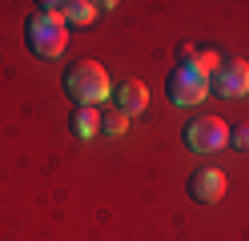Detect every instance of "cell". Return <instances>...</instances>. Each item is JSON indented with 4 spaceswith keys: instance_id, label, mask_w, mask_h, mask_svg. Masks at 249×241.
Segmentation results:
<instances>
[{
    "instance_id": "4",
    "label": "cell",
    "mask_w": 249,
    "mask_h": 241,
    "mask_svg": "<svg viewBox=\"0 0 249 241\" xmlns=\"http://www.w3.org/2000/svg\"><path fill=\"white\" fill-rule=\"evenodd\" d=\"M181 141L193 153H217L221 145H229V125L221 117H197L181 129Z\"/></svg>"
},
{
    "instance_id": "6",
    "label": "cell",
    "mask_w": 249,
    "mask_h": 241,
    "mask_svg": "<svg viewBox=\"0 0 249 241\" xmlns=\"http://www.w3.org/2000/svg\"><path fill=\"white\" fill-rule=\"evenodd\" d=\"M185 189H189V197L197 205H213V201L225 197V173L221 169H197Z\"/></svg>"
},
{
    "instance_id": "9",
    "label": "cell",
    "mask_w": 249,
    "mask_h": 241,
    "mask_svg": "<svg viewBox=\"0 0 249 241\" xmlns=\"http://www.w3.org/2000/svg\"><path fill=\"white\" fill-rule=\"evenodd\" d=\"M56 12L65 16V24H92L97 4H85V0H65V4H56Z\"/></svg>"
},
{
    "instance_id": "8",
    "label": "cell",
    "mask_w": 249,
    "mask_h": 241,
    "mask_svg": "<svg viewBox=\"0 0 249 241\" xmlns=\"http://www.w3.org/2000/svg\"><path fill=\"white\" fill-rule=\"evenodd\" d=\"M69 129H72V137L92 141V137L101 133V112L92 109V105H76V109H72V117H69Z\"/></svg>"
},
{
    "instance_id": "7",
    "label": "cell",
    "mask_w": 249,
    "mask_h": 241,
    "mask_svg": "<svg viewBox=\"0 0 249 241\" xmlns=\"http://www.w3.org/2000/svg\"><path fill=\"white\" fill-rule=\"evenodd\" d=\"M145 105H149V89L141 85V80H124V85L117 89V109L124 112V117L145 112Z\"/></svg>"
},
{
    "instance_id": "1",
    "label": "cell",
    "mask_w": 249,
    "mask_h": 241,
    "mask_svg": "<svg viewBox=\"0 0 249 241\" xmlns=\"http://www.w3.org/2000/svg\"><path fill=\"white\" fill-rule=\"evenodd\" d=\"M24 44L33 48L36 56H44V60H53V56L65 53L69 28H65V16L56 12V4H40L36 12H28V20H24Z\"/></svg>"
},
{
    "instance_id": "11",
    "label": "cell",
    "mask_w": 249,
    "mask_h": 241,
    "mask_svg": "<svg viewBox=\"0 0 249 241\" xmlns=\"http://www.w3.org/2000/svg\"><path fill=\"white\" fill-rule=\"evenodd\" d=\"M229 145H233V149H241V153H249V121L229 125Z\"/></svg>"
},
{
    "instance_id": "3",
    "label": "cell",
    "mask_w": 249,
    "mask_h": 241,
    "mask_svg": "<svg viewBox=\"0 0 249 241\" xmlns=\"http://www.w3.org/2000/svg\"><path fill=\"white\" fill-rule=\"evenodd\" d=\"M165 93H169V101H173L177 109H193V105L205 101V93H209V76H201L193 64H177V69L169 73Z\"/></svg>"
},
{
    "instance_id": "2",
    "label": "cell",
    "mask_w": 249,
    "mask_h": 241,
    "mask_svg": "<svg viewBox=\"0 0 249 241\" xmlns=\"http://www.w3.org/2000/svg\"><path fill=\"white\" fill-rule=\"evenodd\" d=\"M65 93L72 96L76 105H101L108 93H113V85H108V73L101 69L97 60H76L69 64L65 73Z\"/></svg>"
},
{
    "instance_id": "12",
    "label": "cell",
    "mask_w": 249,
    "mask_h": 241,
    "mask_svg": "<svg viewBox=\"0 0 249 241\" xmlns=\"http://www.w3.org/2000/svg\"><path fill=\"white\" fill-rule=\"evenodd\" d=\"M217 64H221V56L205 48V53H197V64H193V69H197L201 76H213V73H217Z\"/></svg>"
},
{
    "instance_id": "13",
    "label": "cell",
    "mask_w": 249,
    "mask_h": 241,
    "mask_svg": "<svg viewBox=\"0 0 249 241\" xmlns=\"http://www.w3.org/2000/svg\"><path fill=\"white\" fill-rule=\"evenodd\" d=\"M177 64H197V48L193 44H177Z\"/></svg>"
},
{
    "instance_id": "5",
    "label": "cell",
    "mask_w": 249,
    "mask_h": 241,
    "mask_svg": "<svg viewBox=\"0 0 249 241\" xmlns=\"http://www.w3.org/2000/svg\"><path fill=\"white\" fill-rule=\"evenodd\" d=\"M209 89H213L217 96H229V101L245 96V93H249V64L237 60V56L221 60V64H217V73L209 76Z\"/></svg>"
},
{
    "instance_id": "10",
    "label": "cell",
    "mask_w": 249,
    "mask_h": 241,
    "mask_svg": "<svg viewBox=\"0 0 249 241\" xmlns=\"http://www.w3.org/2000/svg\"><path fill=\"white\" fill-rule=\"evenodd\" d=\"M124 129H129V117H124L121 109L101 112V133H105V137H124Z\"/></svg>"
}]
</instances>
